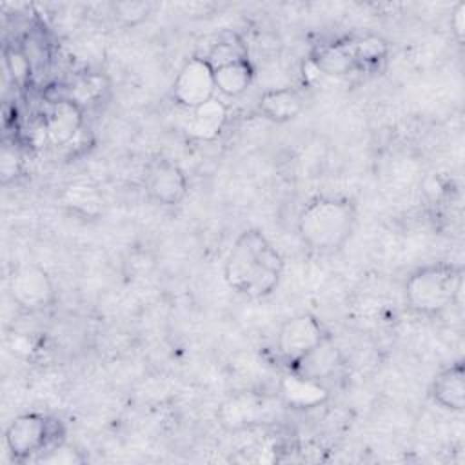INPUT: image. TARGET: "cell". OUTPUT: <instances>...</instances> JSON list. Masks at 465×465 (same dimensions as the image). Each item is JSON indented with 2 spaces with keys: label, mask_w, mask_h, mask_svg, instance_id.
Instances as JSON below:
<instances>
[{
  "label": "cell",
  "mask_w": 465,
  "mask_h": 465,
  "mask_svg": "<svg viewBox=\"0 0 465 465\" xmlns=\"http://www.w3.org/2000/svg\"><path fill=\"white\" fill-rule=\"evenodd\" d=\"M283 272V258L260 229H245L232 243L223 276L231 289L258 300L274 291Z\"/></svg>",
  "instance_id": "6da1fadb"
},
{
  "label": "cell",
  "mask_w": 465,
  "mask_h": 465,
  "mask_svg": "<svg viewBox=\"0 0 465 465\" xmlns=\"http://www.w3.org/2000/svg\"><path fill=\"white\" fill-rule=\"evenodd\" d=\"M356 225V209L345 198L318 196L298 216V232L314 251L332 252L345 245Z\"/></svg>",
  "instance_id": "7a4b0ae2"
},
{
  "label": "cell",
  "mask_w": 465,
  "mask_h": 465,
  "mask_svg": "<svg viewBox=\"0 0 465 465\" xmlns=\"http://www.w3.org/2000/svg\"><path fill=\"white\" fill-rule=\"evenodd\" d=\"M463 271L454 263H430L416 269L405 282V300L420 314H438L461 292Z\"/></svg>",
  "instance_id": "3957f363"
},
{
  "label": "cell",
  "mask_w": 465,
  "mask_h": 465,
  "mask_svg": "<svg viewBox=\"0 0 465 465\" xmlns=\"http://www.w3.org/2000/svg\"><path fill=\"white\" fill-rule=\"evenodd\" d=\"M58 425L38 412L20 414L5 430V445L15 458H29L49 447Z\"/></svg>",
  "instance_id": "277c9868"
},
{
  "label": "cell",
  "mask_w": 465,
  "mask_h": 465,
  "mask_svg": "<svg viewBox=\"0 0 465 465\" xmlns=\"http://www.w3.org/2000/svg\"><path fill=\"white\" fill-rule=\"evenodd\" d=\"M11 298L25 311H44L54 302V285L45 269L35 263L16 267L9 276Z\"/></svg>",
  "instance_id": "5b68a950"
},
{
  "label": "cell",
  "mask_w": 465,
  "mask_h": 465,
  "mask_svg": "<svg viewBox=\"0 0 465 465\" xmlns=\"http://www.w3.org/2000/svg\"><path fill=\"white\" fill-rule=\"evenodd\" d=\"M322 323L312 314H296L285 320L276 336L280 358L291 367L323 340Z\"/></svg>",
  "instance_id": "8992f818"
},
{
  "label": "cell",
  "mask_w": 465,
  "mask_h": 465,
  "mask_svg": "<svg viewBox=\"0 0 465 465\" xmlns=\"http://www.w3.org/2000/svg\"><path fill=\"white\" fill-rule=\"evenodd\" d=\"M214 69L205 58L200 56L187 60L173 84L174 100L187 109H194L214 98Z\"/></svg>",
  "instance_id": "52a82bcc"
},
{
  "label": "cell",
  "mask_w": 465,
  "mask_h": 465,
  "mask_svg": "<svg viewBox=\"0 0 465 465\" xmlns=\"http://www.w3.org/2000/svg\"><path fill=\"white\" fill-rule=\"evenodd\" d=\"M147 194L162 205H176L187 194V176L182 167L171 160L156 158L149 162L143 174Z\"/></svg>",
  "instance_id": "ba28073f"
},
{
  "label": "cell",
  "mask_w": 465,
  "mask_h": 465,
  "mask_svg": "<svg viewBox=\"0 0 465 465\" xmlns=\"http://www.w3.org/2000/svg\"><path fill=\"white\" fill-rule=\"evenodd\" d=\"M84 122V113L78 102L60 96L51 102L49 111L45 113L44 129L51 143L64 145L74 138Z\"/></svg>",
  "instance_id": "9c48e42d"
},
{
  "label": "cell",
  "mask_w": 465,
  "mask_h": 465,
  "mask_svg": "<svg viewBox=\"0 0 465 465\" xmlns=\"http://www.w3.org/2000/svg\"><path fill=\"white\" fill-rule=\"evenodd\" d=\"M340 365H341L340 351L332 343V340L325 334L316 347H312L302 360H298L292 365V372L316 381H323L331 378Z\"/></svg>",
  "instance_id": "30bf717a"
},
{
  "label": "cell",
  "mask_w": 465,
  "mask_h": 465,
  "mask_svg": "<svg viewBox=\"0 0 465 465\" xmlns=\"http://www.w3.org/2000/svg\"><path fill=\"white\" fill-rule=\"evenodd\" d=\"M430 394L434 401L449 411H463L465 407V371L458 361L443 369L432 381Z\"/></svg>",
  "instance_id": "8fae6325"
},
{
  "label": "cell",
  "mask_w": 465,
  "mask_h": 465,
  "mask_svg": "<svg viewBox=\"0 0 465 465\" xmlns=\"http://www.w3.org/2000/svg\"><path fill=\"white\" fill-rule=\"evenodd\" d=\"M280 396L282 400L296 409H307L320 405L327 398V389L322 381L300 376L292 372L285 376L280 383Z\"/></svg>",
  "instance_id": "7c38bea8"
},
{
  "label": "cell",
  "mask_w": 465,
  "mask_h": 465,
  "mask_svg": "<svg viewBox=\"0 0 465 465\" xmlns=\"http://www.w3.org/2000/svg\"><path fill=\"white\" fill-rule=\"evenodd\" d=\"M191 111L193 116L189 120L187 131L191 136L198 140L216 138L227 122V107L218 98H211Z\"/></svg>",
  "instance_id": "4fadbf2b"
},
{
  "label": "cell",
  "mask_w": 465,
  "mask_h": 465,
  "mask_svg": "<svg viewBox=\"0 0 465 465\" xmlns=\"http://www.w3.org/2000/svg\"><path fill=\"white\" fill-rule=\"evenodd\" d=\"M302 107H303L302 96L289 87L269 89L260 96L262 114L274 122H289L296 118Z\"/></svg>",
  "instance_id": "5bb4252c"
},
{
  "label": "cell",
  "mask_w": 465,
  "mask_h": 465,
  "mask_svg": "<svg viewBox=\"0 0 465 465\" xmlns=\"http://www.w3.org/2000/svg\"><path fill=\"white\" fill-rule=\"evenodd\" d=\"M263 416V401L251 394L232 396L220 407V420L229 429L249 427Z\"/></svg>",
  "instance_id": "9a60e30c"
},
{
  "label": "cell",
  "mask_w": 465,
  "mask_h": 465,
  "mask_svg": "<svg viewBox=\"0 0 465 465\" xmlns=\"http://www.w3.org/2000/svg\"><path fill=\"white\" fill-rule=\"evenodd\" d=\"M254 69L249 60H240L214 69L216 89L225 96L242 94L252 82Z\"/></svg>",
  "instance_id": "2e32d148"
},
{
  "label": "cell",
  "mask_w": 465,
  "mask_h": 465,
  "mask_svg": "<svg viewBox=\"0 0 465 465\" xmlns=\"http://www.w3.org/2000/svg\"><path fill=\"white\" fill-rule=\"evenodd\" d=\"M314 62H316L318 69H322L327 74H345L358 65L351 40L336 42V44L322 47L318 51Z\"/></svg>",
  "instance_id": "e0dca14e"
},
{
  "label": "cell",
  "mask_w": 465,
  "mask_h": 465,
  "mask_svg": "<svg viewBox=\"0 0 465 465\" xmlns=\"http://www.w3.org/2000/svg\"><path fill=\"white\" fill-rule=\"evenodd\" d=\"M247 56H249L247 44L238 35L229 33V35L222 36L216 44H213L205 60L211 64L213 69H216V67L234 64L240 60H249Z\"/></svg>",
  "instance_id": "ac0fdd59"
},
{
  "label": "cell",
  "mask_w": 465,
  "mask_h": 465,
  "mask_svg": "<svg viewBox=\"0 0 465 465\" xmlns=\"http://www.w3.org/2000/svg\"><path fill=\"white\" fill-rule=\"evenodd\" d=\"M354 56L360 64H374L387 54V44L380 36H363L358 40H351Z\"/></svg>",
  "instance_id": "d6986e66"
},
{
  "label": "cell",
  "mask_w": 465,
  "mask_h": 465,
  "mask_svg": "<svg viewBox=\"0 0 465 465\" xmlns=\"http://www.w3.org/2000/svg\"><path fill=\"white\" fill-rule=\"evenodd\" d=\"M5 67L13 74V80L20 85L25 84L31 78V73H33L31 62L27 60L22 47L5 49Z\"/></svg>",
  "instance_id": "ffe728a7"
},
{
  "label": "cell",
  "mask_w": 465,
  "mask_h": 465,
  "mask_svg": "<svg viewBox=\"0 0 465 465\" xmlns=\"http://www.w3.org/2000/svg\"><path fill=\"white\" fill-rule=\"evenodd\" d=\"M116 18L125 25H136L147 18L151 4L147 2H118L113 5Z\"/></svg>",
  "instance_id": "44dd1931"
},
{
  "label": "cell",
  "mask_w": 465,
  "mask_h": 465,
  "mask_svg": "<svg viewBox=\"0 0 465 465\" xmlns=\"http://www.w3.org/2000/svg\"><path fill=\"white\" fill-rule=\"evenodd\" d=\"M16 163H18V156L15 154V149H9V145H4L2 160H0V169H2L4 182H7L9 178H15Z\"/></svg>",
  "instance_id": "7402d4cb"
},
{
  "label": "cell",
  "mask_w": 465,
  "mask_h": 465,
  "mask_svg": "<svg viewBox=\"0 0 465 465\" xmlns=\"http://www.w3.org/2000/svg\"><path fill=\"white\" fill-rule=\"evenodd\" d=\"M450 24H452V29H454L458 40H461L463 38V27H465V4L463 2H460L456 5V9L452 13Z\"/></svg>",
  "instance_id": "603a6c76"
}]
</instances>
